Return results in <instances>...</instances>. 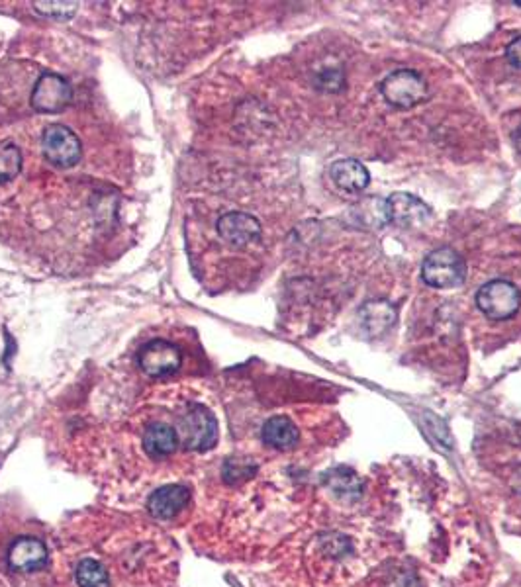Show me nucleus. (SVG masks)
<instances>
[{
    "label": "nucleus",
    "instance_id": "6ab92c4d",
    "mask_svg": "<svg viewBox=\"0 0 521 587\" xmlns=\"http://www.w3.org/2000/svg\"><path fill=\"white\" fill-rule=\"evenodd\" d=\"M22 169V153L12 141H0V181H12Z\"/></svg>",
    "mask_w": 521,
    "mask_h": 587
},
{
    "label": "nucleus",
    "instance_id": "9d476101",
    "mask_svg": "<svg viewBox=\"0 0 521 587\" xmlns=\"http://www.w3.org/2000/svg\"><path fill=\"white\" fill-rule=\"evenodd\" d=\"M48 562L46 544L32 537H20L8 548V564L12 570L32 572L44 568Z\"/></svg>",
    "mask_w": 521,
    "mask_h": 587
},
{
    "label": "nucleus",
    "instance_id": "b1692460",
    "mask_svg": "<svg viewBox=\"0 0 521 587\" xmlns=\"http://www.w3.org/2000/svg\"><path fill=\"white\" fill-rule=\"evenodd\" d=\"M512 490L516 494H521V468L514 474V478H512Z\"/></svg>",
    "mask_w": 521,
    "mask_h": 587
},
{
    "label": "nucleus",
    "instance_id": "a211bd4d",
    "mask_svg": "<svg viewBox=\"0 0 521 587\" xmlns=\"http://www.w3.org/2000/svg\"><path fill=\"white\" fill-rule=\"evenodd\" d=\"M75 580L79 587H108V572L98 560L85 558L77 564Z\"/></svg>",
    "mask_w": 521,
    "mask_h": 587
},
{
    "label": "nucleus",
    "instance_id": "a878e982",
    "mask_svg": "<svg viewBox=\"0 0 521 587\" xmlns=\"http://www.w3.org/2000/svg\"><path fill=\"white\" fill-rule=\"evenodd\" d=\"M516 6H521V0H516Z\"/></svg>",
    "mask_w": 521,
    "mask_h": 587
},
{
    "label": "nucleus",
    "instance_id": "393cba45",
    "mask_svg": "<svg viewBox=\"0 0 521 587\" xmlns=\"http://www.w3.org/2000/svg\"><path fill=\"white\" fill-rule=\"evenodd\" d=\"M514 143H516V149L521 153V128L514 134Z\"/></svg>",
    "mask_w": 521,
    "mask_h": 587
},
{
    "label": "nucleus",
    "instance_id": "1a4fd4ad",
    "mask_svg": "<svg viewBox=\"0 0 521 587\" xmlns=\"http://www.w3.org/2000/svg\"><path fill=\"white\" fill-rule=\"evenodd\" d=\"M218 235L232 247H247L261 237V224L257 218L243 214V212H228L224 214L218 224Z\"/></svg>",
    "mask_w": 521,
    "mask_h": 587
},
{
    "label": "nucleus",
    "instance_id": "aec40b11",
    "mask_svg": "<svg viewBox=\"0 0 521 587\" xmlns=\"http://www.w3.org/2000/svg\"><path fill=\"white\" fill-rule=\"evenodd\" d=\"M77 2H36V10L55 20H69L77 14Z\"/></svg>",
    "mask_w": 521,
    "mask_h": 587
},
{
    "label": "nucleus",
    "instance_id": "39448f33",
    "mask_svg": "<svg viewBox=\"0 0 521 587\" xmlns=\"http://www.w3.org/2000/svg\"><path fill=\"white\" fill-rule=\"evenodd\" d=\"M42 149L51 165L55 167H73L81 161V141L67 126H49L42 137Z\"/></svg>",
    "mask_w": 521,
    "mask_h": 587
},
{
    "label": "nucleus",
    "instance_id": "2eb2a0df",
    "mask_svg": "<svg viewBox=\"0 0 521 587\" xmlns=\"http://www.w3.org/2000/svg\"><path fill=\"white\" fill-rule=\"evenodd\" d=\"M179 433L167 423H153L143 433V449L151 458H163L177 451Z\"/></svg>",
    "mask_w": 521,
    "mask_h": 587
},
{
    "label": "nucleus",
    "instance_id": "20e7f679",
    "mask_svg": "<svg viewBox=\"0 0 521 587\" xmlns=\"http://www.w3.org/2000/svg\"><path fill=\"white\" fill-rule=\"evenodd\" d=\"M384 100L396 108H412L427 98L424 77L412 69H400L380 83Z\"/></svg>",
    "mask_w": 521,
    "mask_h": 587
},
{
    "label": "nucleus",
    "instance_id": "f8f14e48",
    "mask_svg": "<svg viewBox=\"0 0 521 587\" xmlns=\"http://www.w3.org/2000/svg\"><path fill=\"white\" fill-rule=\"evenodd\" d=\"M396 308L386 300H371L359 310V321L369 337H382L396 323Z\"/></svg>",
    "mask_w": 521,
    "mask_h": 587
},
{
    "label": "nucleus",
    "instance_id": "f03ea898",
    "mask_svg": "<svg viewBox=\"0 0 521 587\" xmlns=\"http://www.w3.org/2000/svg\"><path fill=\"white\" fill-rule=\"evenodd\" d=\"M478 310L492 321H506L520 312V288L508 280H490L476 294Z\"/></svg>",
    "mask_w": 521,
    "mask_h": 587
},
{
    "label": "nucleus",
    "instance_id": "5701e85b",
    "mask_svg": "<svg viewBox=\"0 0 521 587\" xmlns=\"http://www.w3.org/2000/svg\"><path fill=\"white\" fill-rule=\"evenodd\" d=\"M506 59L514 65V67H518L521 69V36H518L516 40H512L508 47H506Z\"/></svg>",
    "mask_w": 521,
    "mask_h": 587
},
{
    "label": "nucleus",
    "instance_id": "4be33fe9",
    "mask_svg": "<svg viewBox=\"0 0 521 587\" xmlns=\"http://www.w3.org/2000/svg\"><path fill=\"white\" fill-rule=\"evenodd\" d=\"M320 85H322L320 89H326V91H341L343 85H345L343 73H341V71H332V69L322 71V75H320Z\"/></svg>",
    "mask_w": 521,
    "mask_h": 587
},
{
    "label": "nucleus",
    "instance_id": "423d86ee",
    "mask_svg": "<svg viewBox=\"0 0 521 587\" xmlns=\"http://www.w3.org/2000/svg\"><path fill=\"white\" fill-rule=\"evenodd\" d=\"M138 364L147 376L163 378V376L175 374L181 368L183 355L179 347H175L173 343L165 339H153L140 349Z\"/></svg>",
    "mask_w": 521,
    "mask_h": 587
},
{
    "label": "nucleus",
    "instance_id": "4468645a",
    "mask_svg": "<svg viewBox=\"0 0 521 587\" xmlns=\"http://www.w3.org/2000/svg\"><path fill=\"white\" fill-rule=\"evenodd\" d=\"M349 216L355 226L363 227V229H382L390 224L388 202L379 196H369L359 200L349 210Z\"/></svg>",
    "mask_w": 521,
    "mask_h": 587
},
{
    "label": "nucleus",
    "instance_id": "ddd939ff",
    "mask_svg": "<svg viewBox=\"0 0 521 587\" xmlns=\"http://www.w3.org/2000/svg\"><path fill=\"white\" fill-rule=\"evenodd\" d=\"M330 177L337 188H341L343 192H349V194L363 192L371 181L367 167L357 159L335 161L330 169Z\"/></svg>",
    "mask_w": 521,
    "mask_h": 587
},
{
    "label": "nucleus",
    "instance_id": "dca6fc26",
    "mask_svg": "<svg viewBox=\"0 0 521 587\" xmlns=\"http://www.w3.org/2000/svg\"><path fill=\"white\" fill-rule=\"evenodd\" d=\"M261 437H263L265 445L279 449V451L292 449L300 439L296 425L286 415H275V417L267 419L263 425Z\"/></svg>",
    "mask_w": 521,
    "mask_h": 587
},
{
    "label": "nucleus",
    "instance_id": "0eeeda50",
    "mask_svg": "<svg viewBox=\"0 0 521 587\" xmlns=\"http://www.w3.org/2000/svg\"><path fill=\"white\" fill-rule=\"evenodd\" d=\"M71 102V87L69 83L55 73H44L34 85L30 96V104L40 114H57L67 108Z\"/></svg>",
    "mask_w": 521,
    "mask_h": 587
},
{
    "label": "nucleus",
    "instance_id": "f257e3e1",
    "mask_svg": "<svg viewBox=\"0 0 521 587\" xmlns=\"http://www.w3.org/2000/svg\"><path fill=\"white\" fill-rule=\"evenodd\" d=\"M422 278L431 288H459L467 278V265L455 249L441 247L427 255L422 267Z\"/></svg>",
    "mask_w": 521,
    "mask_h": 587
},
{
    "label": "nucleus",
    "instance_id": "7ed1b4c3",
    "mask_svg": "<svg viewBox=\"0 0 521 587\" xmlns=\"http://www.w3.org/2000/svg\"><path fill=\"white\" fill-rule=\"evenodd\" d=\"M190 451H210L218 443V421L208 407L190 404L181 415V437Z\"/></svg>",
    "mask_w": 521,
    "mask_h": 587
},
{
    "label": "nucleus",
    "instance_id": "412c9836",
    "mask_svg": "<svg viewBox=\"0 0 521 587\" xmlns=\"http://www.w3.org/2000/svg\"><path fill=\"white\" fill-rule=\"evenodd\" d=\"M255 472V466L247 464V462H239V460H230L226 464L224 476L228 482H234V478H249Z\"/></svg>",
    "mask_w": 521,
    "mask_h": 587
},
{
    "label": "nucleus",
    "instance_id": "6e6552de",
    "mask_svg": "<svg viewBox=\"0 0 521 587\" xmlns=\"http://www.w3.org/2000/svg\"><path fill=\"white\" fill-rule=\"evenodd\" d=\"M386 202H388L390 224L410 229V227L426 226L431 218V208L414 194L394 192Z\"/></svg>",
    "mask_w": 521,
    "mask_h": 587
},
{
    "label": "nucleus",
    "instance_id": "f3484780",
    "mask_svg": "<svg viewBox=\"0 0 521 587\" xmlns=\"http://www.w3.org/2000/svg\"><path fill=\"white\" fill-rule=\"evenodd\" d=\"M328 488L332 490L333 494L343 499H359L363 494V482L361 478L347 466H337L332 468L326 476H324Z\"/></svg>",
    "mask_w": 521,
    "mask_h": 587
},
{
    "label": "nucleus",
    "instance_id": "9b49d317",
    "mask_svg": "<svg viewBox=\"0 0 521 587\" xmlns=\"http://www.w3.org/2000/svg\"><path fill=\"white\" fill-rule=\"evenodd\" d=\"M189 499L190 492L185 486L173 484V486H163L155 490L147 501V507L151 515L157 519H173L185 509Z\"/></svg>",
    "mask_w": 521,
    "mask_h": 587
}]
</instances>
